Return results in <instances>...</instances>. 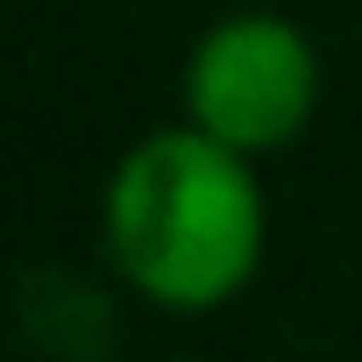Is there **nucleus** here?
<instances>
[{"mask_svg": "<svg viewBox=\"0 0 362 362\" xmlns=\"http://www.w3.org/2000/svg\"><path fill=\"white\" fill-rule=\"evenodd\" d=\"M100 249L114 277L156 313L235 305L270 249L263 163L177 114L135 135L100 192Z\"/></svg>", "mask_w": 362, "mask_h": 362, "instance_id": "nucleus-1", "label": "nucleus"}, {"mask_svg": "<svg viewBox=\"0 0 362 362\" xmlns=\"http://www.w3.org/2000/svg\"><path fill=\"white\" fill-rule=\"evenodd\" d=\"M320 93V43L277 8H235L206 22L177 71V114L256 163H270L313 128Z\"/></svg>", "mask_w": 362, "mask_h": 362, "instance_id": "nucleus-2", "label": "nucleus"}, {"mask_svg": "<svg viewBox=\"0 0 362 362\" xmlns=\"http://www.w3.org/2000/svg\"><path fill=\"white\" fill-rule=\"evenodd\" d=\"M156 362H192V355H156Z\"/></svg>", "mask_w": 362, "mask_h": 362, "instance_id": "nucleus-3", "label": "nucleus"}]
</instances>
